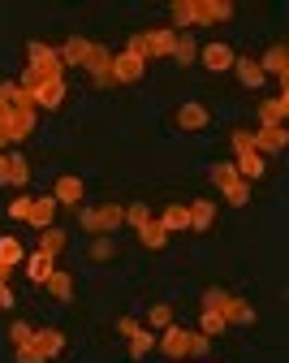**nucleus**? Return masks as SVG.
<instances>
[{
    "instance_id": "f257e3e1",
    "label": "nucleus",
    "mask_w": 289,
    "mask_h": 363,
    "mask_svg": "<svg viewBox=\"0 0 289 363\" xmlns=\"http://www.w3.org/2000/svg\"><path fill=\"white\" fill-rule=\"evenodd\" d=\"M26 57H30V65H26L22 86H35V82H43V78H61V69H65L61 57H57V48H47V43H30Z\"/></svg>"
},
{
    "instance_id": "f03ea898",
    "label": "nucleus",
    "mask_w": 289,
    "mask_h": 363,
    "mask_svg": "<svg viewBox=\"0 0 289 363\" xmlns=\"http://www.w3.org/2000/svg\"><path fill=\"white\" fill-rule=\"evenodd\" d=\"M212 182H216V191L233 203V208H246L251 203V182H242L237 177V169H233V160H220V164H212Z\"/></svg>"
},
{
    "instance_id": "7ed1b4c3",
    "label": "nucleus",
    "mask_w": 289,
    "mask_h": 363,
    "mask_svg": "<svg viewBox=\"0 0 289 363\" xmlns=\"http://www.w3.org/2000/svg\"><path fill=\"white\" fill-rule=\"evenodd\" d=\"M61 346H65V333H57V329H43V333H35L18 354H13V363H47L52 354H61Z\"/></svg>"
},
{
    "instance_id": "20e7f679",
    "label": "nucleus",
    "mask_w": 289,
    "mask_h": 363,
    "mask_svg": "<svg viewBox=\"0 0 289 363\" xmlns=\"http://www.w3.org/2000/svg\"><path fill=\"white\" fill-rule=\"evenodd\" d=\"M0 130H5V139L9 143H22L26 134L35 130V108H9V113H0Z\"/></svg>"
},
{
    "instance_id": "39448f33",
    "label": "nucleus",
    "mask_w": 289,
    "mask_h": 363,
    "mask_svg": "<svg viewBox=\"0 0 289 363\" xmlns=\"http://www.w3.org/2000/svg\"><path fill=\"white\" fill-rule=\"evenodd\" d=\"M142 74H147V61H142L138 52L125 48V52L113 57V82H117V86H130V82H138Z\"/></svg>"
},
{
    "instance_id": "423d86ee",
    "label": "nucleus",
    "mask_w": 289,
    "mask_h": 363,
    "mask_svg": "<svg viewBox=\"0 0 289 363\" xmlns=\"http://www.w3.org/2000/svg\"><path fill=\"white\" fill-rule=\"evenodd\" d=\"M285 143H289V130H285V125H259V130H251V147H255L259 156L285 152Z\"/></svg>"
},
{
    "instance_id": "0eeeda50",
    "label": "nucleus",
    "mask_w": 289,
    "mask_h": 363,
    "mask_svg": "<svg viewBox=\"0 0 289 363\" xmlns=\"http://www.w3.org/2000/svg\"><path fill=\"white\" fill-rule=\"evenodd\" d=\"M30 91H35V108H61L65 104V78H43Z\"/></svg>"
},
{
    "instance_id": "6e6552de",
    "label": "nucleus",
    "mask_w": 289,
    "mask_h": 363,
    "mask_svg": "<svg viewBox=\"0 0 289 363\" xmlns=\"http://www.w3.org/2000/svg\"><path fill=\"white\" fill-rule=\"evenodd\" d=\"M156 346L177 363V359H186V350H190V329H177V325H169V329H160V337H156Z\"/></svg>"
},
{
    "instance_id": "1a4fd4ad",
    "label": "nucleus",
    "mask_w": 289,
    "mask_h": 363,
    "mask_svg": "<svg viewBox=\"0 0 289 363\" xmlns=\"http://www.w3.org/2000/svg\"><path fill=\"white\" fill-rule=\"evenodd\" d=\"M173 125H181V130H208V125H212V113H208V104L190 100V104H181V108H177Z\"/></svg>"
},
{
    "instance_id": "9d476101",
    "label": "nucleus",
    "mask_w": 289,
    "mask_h": 363,
    "mask_svg": "<svg viewBox=\"0 0 289 363\" xmlns=\"http://www.w3.org/2000/svg\"><path fill=\"white\" fill-rule=\"evenodd\" d=\"M26 277H30V286H47V277H52V272H57V259L52 255H43L39 247H35V255H26Z\"/></svg>"
},
{
    "instance_id": "9b49d317",
    "label": "nucleus",
    "mask_w": 289,
    "mask_h": 363,
    "mask_svg": "<svg viewBox=\"0 0 289 363\" xmlns=\"http://www.w3.org/2000/svg\"><path fill=\"white\" fill-rule=\"evenodd\" d=\"M199 61H203L208 69H216V74H220V69H233V61H237V57H233L229 43H208V48H199Z\"/></svg>"
},
{
    "instance_id": "f8f14e48",
    "label": "nucleus",
    "mask_w": 289,
    "mask_h": 363,
    "mask_svg": "<svg viewBox=\"0 0 289 363\" xmlns=\"http://www.w3.org/2000/svg\"><path fill=\"white\" fill-rule=\"evenodd\" d=\"M91 48H95V43H91V39H82V35H74L69 43H61V48H57V57H61V65H86V57H91Z\"/></svg>"
},
{
    "instance_id": "ddd939ff",
    "label": "nucleus",
    "mask_w": 289,
    "mask_h": 363,
    "mask_svg": "<svg viewBox=\"0 0 289 363\" xmlns=\"http://www.w3.org/2000/svg\"><path fill=\"white\" fill-rule=\"evenodd\" d=\"M186 212H190V234H203L208 225L216 220V203H212V199H195V203H186Z\"/></svg>"
},
{
    "instance_id": "4468645a",
    "label": "nucleus",
    "mask_w": 289,
    "mask_h": 363,
    "mask_svg": "<svg viewBox=\"0 0 289 363\" xmlns=\"http://www.w3.org/2000/svg\"><path fill=\"white\" fill-rule=\"evenodd\" d=\"M52 212H57V199L52 195H39V199H30V225L35 230H52Z\"/></svg>"
},
{
    "instance_id": "2eb2a0df",
    "label": "nucleus",
    "mask_w": 289,
    "mask_h": 363,
    "mask_svg": "<svg viewBox=\"0 0 289 363\" xmlns=\"http://www.w3.org/2000/svg\"><path fill=\"white\" fill-rule=\"evenodd\" d=\"M233 169H237V177H242V182H255V177H264V156L255 147H246V152H237Z\"/></svg>"
},
{
    "instance_id": "dca6fc26",
    "label": "nucleus",
    "mask_w": 289,
    "mask_h": 363,
    "mask_svg": "<svg viewBox=\"0 0 289 363\" xmlns=\"http://www.w3.org/2000/svg\"><path fill=\"white\" fill-rule=\"evenodd\" d=\"M86 69H91V78L100 82V86H104V82H113V57L100 48V43L91 48V57H86Z\"/></svg>"
},
{
    "instance_id": "f3484780",
    "label": "nucleus",
    "mask_w": 289,
    "mask_h": 363,
    "mask_svg": "<svg viewBox=\"0 0 289 363\" xmlns=\"http://www.w3.org/2000/svg\"><path fill=\"white\" fill-rule=\"evenodd\" d=\"M259 69H264V78H268V74H276V78L285 82V74H289V48H285V43H276L272 52H264Z\"/></svg>"
},
{
    "instance_id": "a211bd4d",
    "label": "nucleus",
    "mask_w": 289,
    "mask_h": 363,
    "mask_svg": "<svg viewBox=\"0 0 289 363\" xmlns=\"http://www.w3.org/2000/svg\"><path fill=\"white\" fill-rule=\"evenodd\" d=\"M82 191H86L82 177H69V173H65V177H57L52 199H57V203H82Z\"/></svg>"
},
{
    "instance_id": "6ab92c4d",
    "label": "nucleus",
    "mask_w": 289,
    "mask_h": 363,
    "mask_svg": "<svg viewBox=\"0 0 289 363\" xmlns=\"http://www.w3.org/2000/svg\"><path fill=\"white\" fill-rule=\"evenodd\" d=\"M233 18V5L229 0H199V22L216 26V22H229Z\"/></svg>"
},
{
    "instance_id": "aec40b11",
    "label": "nucleus",
    "mask_w": 289,
    "mask_h": 363,
    "mask_svg": "<svg viewBox=\"0 0 289 363\" xmlns=\"http://www.w3.org/2000/svg\"><path fill=\"white\" fill-rule=\"evenodd\" d=\"M160 230H164V234L190 230V212H186V203H169V208L160 212Z\"/></svg>"
},
{
    "instance_id": "412c9836",
    "label": "nucleus",
    "mask_w": 289,
    "mask_h": 363,
    "mask_svg": "<svg viewBox=\"0 0 289 363\" xmlns=\"http://www.w3.org/2000/svg\"><path fill=\"white\" fill-rule=\"evenodd\" d=\"M285 113H289V96H285V91H280L276 100H264V104H259V121H264V125H280Z\"/></svg>"
},
{
    "instance_id": "4be33fe9",
    "label": "nucleus",
    "mask_w": 289,
    "mask_h": 363,
    "mask_svg": "<svg viewBox=\"0 0 289 363\" xmlns=\"http://www.w3.org/2000/svg\"><path fill=\"white\" fill-rule=\"evenodd\" d=\"M233 74L242 78L251 91H259V86H264V69H259V61H251V57H237V61H233Z\"/></svg>"
},
{
    "instance_id": "5701e85b",
    "label": "nucleus",
    "mask_w": 289,
    "mask_h": 363,
    "mask_svg": "<svg viewBox=\"0 0 289 363\" xmlns=\"http://www.w3.org/2000/svg\"><path fill=\"white\" fill-rule=\"evenodd\" d=\"M47 294H52L57 303H69V298H74V277H69L65 268H57L52 277H47Z\"/></svg>"
},
{
    "instance_id": "b1692460",
    "label": "nucleus",
    "mask_w": 289,
    "mask_h": 363,
    "mask_svg": "<svg viewBox=\"0 0 289 363\" xmlns=\"http://www.w3.org/2000/svg\"><path fill=\"white\" fill-rule=\"evenodd\" d=\"M220 311H225V320H229V325H255V307L242 303V298H229Z\"/></svg>"
},
{
    "instance_id": "393cba45",
    "label": "nucleus",
    "mask_w": 289,
    "mask_h": 363,
    "mask_svg": "<svg viewBox=\"0 0 289 363\" xmlns=\"http://www.w3.org/2000/svg\"><path fill=\"white\" fill-rule=\"evenodd\" d=\"M95 225H100V234H104V230H117V225H125V208H121V203L95 208Z\"/></svg>"
},
{
    "instance_id": "a878e982",
    "label": "nucleus",
    "mask_w": 289,
    "mask_h": 363,
    "mask_svg": "<svg viewBox=\"0 0 289 363\" xmlns=\"http://www.w3.org/2000/svg\"><path fill=\"white\" fill-rule=\"evenodd\" d=\"M65 242H69V238H65V230H57V225H52V230H39V251H43V255L57 259V255L65 251Z\"/></svg>"
},
{
    "instance_id": "bb28decb",
    "label": "nucleus",
    "mask_w": 289,
    "mask_h": 363,
    "mask_svg": "<svg viewBox=\"0 0 289 363\" xmlns=\"http://www.w3.org/2000/svg\"><path fill=\"white\" fill-rule=\"evenodd\" d=\"M173 22L177 26H199V0H173Z\"/></svg>"
},
{
    "instance_id": "cd10ccee",
    "label": "nucleus",
    "mask_w": 289,
    "mask_h": 363,
    "mask_svg": "<svg viewBox=\"0 0 289 363\" xmlns=\"http://www.w3.org/2000/svg\"><path fill=\"white\" fill-rule=\"evenodd\" d=\"M138 238H142V247H147V251H160V247L169 242V234L160 230V220H147V225L138 230Z\"/></svg>"
},
{
    "instance_id": "c85d7f7f",
    "label": "nucleus",
    "mask_w": 289,
    "mask_h": 363,
    "mask_svg": "<svg viewBox=\"0 0 289 363\" xmlns=\"http://www.w3.org/2000/svg\"><path fill=\"white\" fill-rule=\"evenodd\" d=\"M173 61H177V65H195V61H199V43L190 39V35H181L177 48H173Z\"/></svg>"
},
{
    "instance_id": "c756f323",
    "label": "nucleus",
    "mask_w": 289,
    "mask_h": 363,
    "mask_svg": "<svg viewBox=\"0 0 289 363\" xmlns=\"http://www.w3.org/2000/svg\"><path fill=\"white\" fill-rule=\"evenodd\" d=\"M22 259H26V251H22V242H18V238H0V264L18 268Z\"/></svg>"
},
{
    "instance_id": "7c9ffc66",
    "label": "nucleus",
    "mask_w": 289,
    "mask_h": 363,
    "mask_svg": "<svg viewBox=\"0 0 289 363\" xmlns=\"http://www.w3.org/2000/svg\"><path fill=\"white\" fill-rule=\"evenodd\" d=\"M225 325H229V320H225V311H220V307H203V329H199V333L216 337V333H225Z\"/></svg>"
},
{
    "instance_id": "2f4dec72",
    "label": "nucleus",
    "mask_w": 289,
    "mask_h": 363,
    "mask_svg": "<svg viewBox=\"0 0 289 363\" xmlns=\"http://www.w3.org/2000/svg\"><path fill=\"white\" fill-rule=\"evenodd\" d=\"M26 177H30V164H26V156L9 152V186H26Z\"/></svg>"
},
{
    "instance_id": "473e14b6",
    "label": "nucleus",
    "mask_w": 289,
    "mask_h": 363,
    "mask_svg": "<svg viewBox=\"0 0 289 363\" xmlns=\"http://www.w3.org/2000/svg\"><path fill=\"white\" fill-rule=\"evenodd\" d=\"M152 350H156V333H142V329H138V333L130 337V354H134V359L152 354Z\"/></svg>"
},
{
    "instance_id": "72a5a7b5",
    "label": "nucleus",
    "mask_w": 289,
    "mask_h": 363,
    "mask_svg": "<svg viewBox=\"0 0 289 363\" xmlns=\"http://www.w3.org/2000/svg\"><path fill=\"white\" fill-rule=\"evenodd\" d=\"M208 346H212L208 333H190V350H186V359H208Z\"/></svg>"
},
{
    "instance_id": "f704fd0d",
    "label": "nucleus",
    "mask_w": 289,
    "mask_h": 363,
    "mask_svg": "<svg viewBox=\"0 0 289 363\" xmlns=\"http://www.w3.org/2000/svg\"><path fill=\"white\" fill-rule=\"evenodd\" d=\"M147 320H152V329H169V325H173V311H169L164 303H156V307L147 311Z\"/></svg>"
},
{
    "instance_id": "c9c22d12",
    "label": "nucleus",
    "mask_w": 289,
    "mask_h": 363,
    "mask_svg": "<svg viewBox=\"0 0 289 363\" xmlns=\"http://www.w3.org/2000/svg\"><path fill=\"white\" fill-rule=\"evenodd\" d=\"M152 220V212L142 208V203H134V208H125V225H134V230H142V225Z\"/></svg>"
},
{
    "instance_id": "e433bc0d",
    "label": "nucleus",
    "mask_w": 289,
    "mask_h": 363,
    "mask_svg": "<svg viewBox=\"0 0 289 363\" xmlns=\"http://www.w3.org/2000/svg\"><path fill=\"white\" fill-rule=\"evenodd\" d=\"M9 216H13V220H26V216H30V195H18V199L9 203Z\"/></svg>"
},
{
    "instance_id": "4c0bfd02",
    "label": "nucleus",
    "mask_w": 289,
    "mask_h": 363,
    "mask_svg": "<svg viewBox=\"0 0 289 363\" xmlns=\"http://www.w3.org/2000/svg\"><path fill=\"white\" fill-rule=\"evenodd\" d=\"M9 337H13V346H18V350H22V346H26V342H30V337H35V329H30V325H22V320H18V325H13V329H9Z\"/></svg>"
},
{
    "instance_id": "58836bf2",
    "label": "nucleus",
    "mask_w": 289,
    "mask_h": 363,
    "mask_svg": "<svg viewBox=\"0 0 289 363\" xmlns=\"http://www.w3.org/2000/svg\"><path fill=\"white\" fill-rule=\"evenodd\" d=\"M91 259H113V238H95L91 242Z\"/></svg>"
},
{
    "instance_id": "ea45409f",
    "label": "nucleus",
    "mask_w": 289,
    "mask_h": 363,
    "mask_svg": "<svg viewBox=\"0 0 289 363\" xmlns=\"http://www.w3.org/2000/svg\"><path fill=\"white\" fill-rule=\"evenodd\" d=\"M78 220H82V230L100 234V225H95V208H78Z\"/></svg>"
},
{
    "instance_id": "a19ab883",
    "label": "nucleus",
    "mask_w": 289,
    "mask_h": 363,
    "mask_svg": "<svg viewBox=\"0 0 289 363\" xmlns=\"http://www.w3.org/2000/svg\"><path fill=\"white\" fill-rule=\"evenodd\" d=\"M117 329H121V333H125V342H130V337L138 333V320H134V315H121V320H117Z\"/></svg>"
},
{
    "instance_id": "79ce46f5",
    "label": "nucleus",
    "mask_w": 289,
    "mask_h": 363,
    "mask_svg": "<svg viewBox=\"0 0 289 363\" xmlns=\"http://www.w3.org/2000/svg\"><path fill=\"white\" fill-rule=\"evenodd\" d=\"M251 147V130H237L233 134V152H246Z\"/></svg>"
},
{
    "instance_id": "37998d69",
    "label": "nucleus",
    "mask_w": 289,
    "mask_h": 363,
    "mask_svg": "<svg viewBox=\"0 0 289 363\" xmlns=\"http://www.w3.org/2000/svg\"><path fill=\"white\" fill-rule=\"evenodd\" d=\"M13 303H18L13 290H9V286H0V311H13Z\"/></svg>"
},
{
    "instance_id": "c03bdc74",
    "label": "nucleus",
    "mask_w": 289,
    "mask_h": 363,
    "mask_svg": "<svg viewBox=\"0 0 289 363\" xmlns=\"http://www.w3.org/2000/svg\"><path fill=\"white\" fill-rule=\"evenodd\" d=\"M0 186H9V156H0Z\"/></svg>"
},
{
    "instance_id": "a18cd8bd",
    "label": "nucleus",
    "mask_w": 289,
    "mask_h": 363,
    "mask_svg": "<svg viewBox=\"0 0 289 363\" xmlns=\"http://www.w3.org/2000/svg\"><path fill=\"white\" fill-rule=\"evenodd\" d=\"M9 272H13L9 264H0V286H5V281H9Z\"/></svg>"
},
{
    "instance_id": "49530a36",
    "label": "nucleus",
    "mask_w": 289,
    "mask_h": 363,
    "mask_svg": "<svg viewBox=\"0 0 289 363\" xmlns=\"http://www.w3.org/2000/svg\"><path fill=\"white\" fill-rule=\"evenodd\" d=\"M5 143H9V139H5V130H0V156H5Z\"/></svg>"
},
{
    "instance_id": "de8ad7c7",
    "label": "nucleus",
    "mask_w": 289,
    "mask_h": 363,
    "mask_svg": "<svg viewBox=\"0 0 289 363\" xmlns=\"http://www.w3.org/2000/svg\"><path fill=\"white\" fill-rule=\"evenodd\" d=\"M190 363H208V359H190Z\"/></svg>"
},
{
    "instance_id": "09e8293b",
    "label": "nucleus",
    "mask_w": 289,
    "mask_h": 363,
    "mask_svg": "<svg viewBox=\"0 0 289 363\" xmlns=\"http://www.w3.org/2000/svg\"><path fill=\"white\" fill-rule=\"evenodd\" d=\"M177 363H190V359H177Z\"/></svg>"
}]
</instances>
